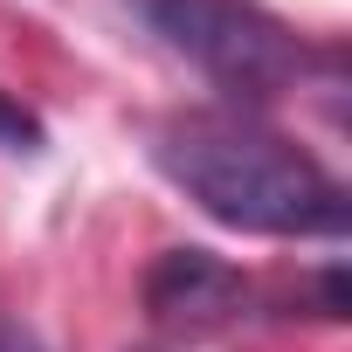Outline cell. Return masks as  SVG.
I'll use <instances>...</instances> for the list:
<instances>
[{"label": "cell", "mask_w": 352, "mask_h": 352, "mask_svg": "<svg viewBox=\"0 0 352 352\" xmlns=\"http://www.w3.org/2000/svg\"><path fill=\"white\" fill-rule=\"evenodd\" d=\"M152 159L201 214L242 235H345L352 221L345 187L311 152L235 111H194L159 124Z\"/></svg>", "instance_id": "obj_1"}, {"label": "cell", "mask_w": 352, "mask_h": 352, "mask_svg": "<svg viewBox=\"0 0 352 352\" xmlns=\"http://www.w3.org/2000/svg\"><path fill=\"white\" fill-rule=\"evenodd\" d=\"M152 35L228 97H283L304 76V42L256 0H145Z\"/></svg>", "instance_id": "obj_2"}, {"label": "cell", "mask_w": 352, "mask_h": 352, "mask_svg": "<svg viewBox=\"0 0 352 352\" xmlns=\"http://www.w3.org/2000/svg\"><path fill=\"white\" fill-rule=\"evenodd\" d=\"M145 311L166 331H221L249 311V276L208 249H166L145 270Z\"/></svg>", "instance_id": "obj_3"}, {"label": "cell", "mask_w": 352, "mask_h": 352, "mask_svg": "<svg viewBox=\"0 0 352 352\" xmlns=\"http://www.w3.org/2000/svg\"><path fill=\"white\" fill-rule=\"evenodd\" d=\"M0 152H42V118L0 90Z\"/></svg>", "instance_id": "obj_4"}, {"label": "cell", "mask_w": 352, "mask_h": 352, "mask_svg": "<svg viewBox=\"0 0 352 352\" xmlns=\"http://www.w3.org/2000/svg\"><path fill=\"white\" fill-rule=\"evenodd\" d=\"M0 352H49L28 324H14V318H0Z\"/></svg>", "instance_id": "obj_5"}]
</instances>
